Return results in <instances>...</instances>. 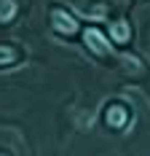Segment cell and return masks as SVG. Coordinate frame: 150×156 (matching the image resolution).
<instances>
[{
    "label": "cell",
    "mask_w": 150,
    "mask_h": 156,
    "mask_svg": "<svg viewBox=\"0 0 150 156\" xmlns=\"http://www.w3.org/2000/svg\"><path fill=\"white\" fill-rule=\"evenodd\" d=\"M14 14H16V3L14 0H3L0 3V22H8Z\"/></svg>",
    "instance_id": "obj_5"
},
{
    "label": "cell",
    "mask_w": 150,
    "mask_h": 156,
    "mask_svg": "<svg viewBox=\"0 0 150 156\" xmlns=\"http://www.w3.org/2000/svg\"><path fill=\"white\" fill-rule=\"evenodd\" d=\"M86 43H89V48H91V51H97L99 57H105L107 51H110V46L105 43V38H102L97 30H86Z\"/></svg>",
    "instance_id": "obj_2"
},
{
    "label": "cell",
    "mask_w": 150,
    "mask_h": 156,
    "mask_svg": "<svg viewBox=\"0 0 150 156\" xmlns=\"http://www.w3.org/2000/svg\"><path fill=\"white\" fill-rule=\"evenodd\" d=\"M54 27L59 32H64V35H73V32L78 30V22H73L64 11H54Z\"/></svg>",
    "instance_id": "obj_1"
},
{
    "label": "cell",
    "mask_w": 150,
    "mask_h": 156,
    "mask_svg": "<svg viewBox=\"0 0 150 156\" xmlns=\"http://www.w3.org/2000/svg\"><path fill=\"white\" fill-rule=\"evenodd\" d=\"M107 124L110 126H123L126 124V110L123 108H110L107 110Z\"/></svg>",
    "instance_id": "obj_3"
},
{
    "label": "cell",
    "mask_w": 150,
    "mask_h": 156,
    "mask_svg": "<svg viewBox=\"0 0 150 156\" xmlns=\"http://www.w3.org/2000/svg\"><path fill=\"white\" fill-rule=\"evenodd\" d=\"M110 32H113V38H115L118 43H126V41H129V27H126V22L113 24V27H110Z\"/></svg>",
    "instance_id": "obj_4"
},
{
    "label": "cell",
    "mask_w": 150,
    "mask_h": 156,
    "mask_svg": "<svg viewBox=\"0 0 150 156\" xmlns=\"http://www.w3.org/2000/svg\"><path fill=\"white\" fill-rule=\"evenodd\" d=\"M14 48H5V46H0V65H5V62H14Z\"/></svg>",
    "instance_id": "obj_6"
}]
</instances>
